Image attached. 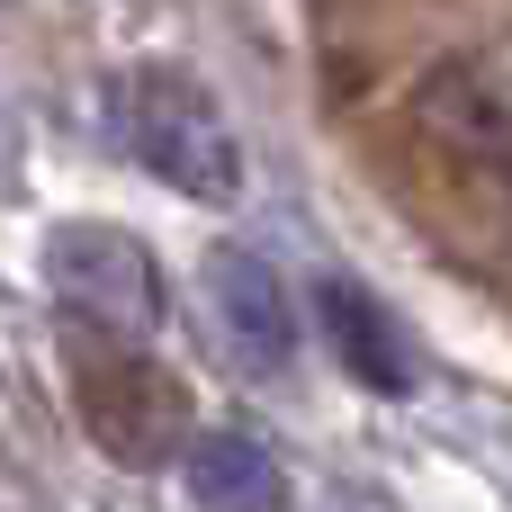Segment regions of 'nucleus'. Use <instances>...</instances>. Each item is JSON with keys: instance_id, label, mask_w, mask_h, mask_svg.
I'll list each match as a JSON object with an SVG mask.
<instances>
[{"instance_id": "obj_1", "label": "nucleus", "mask_w": 512, "mask_h": 512, "mask_svg": "<svg viewBox=\"0 0 512 512\" xmlns=\"http://www.w3.org/2000/svg\"><path fill=\"white\" fill-rule=\"evenodd\" d=\"M108 126H117V144L153 171V180H171V189H189V198H234L243 189V144H234V117L216 108V90L198 81V72H180V63H126L117 81H108Z\"/></svg>"}, {"instance_id": "obj_2", "label": "nucleus", "mask_w": 512, "mask_h": 512, "mask_svg": "<svg viewBox=\"0 0 512 512\" xmlns=\"http://www.w3.org/2000/svg\"><path fill=\"white\" fill-rule=\"evenodd\" d=\"M45 279H54V297H63L90 333H108V342H126V351H144V342L162 333V315H171L162 261H153L135 234H117V225H54Z\"/></svg>"}, {"instance_id": "obj_3", "label": "nucleus", "mask_w": 512, "mask_h": 512, "mask_svg": "<svg viewBox=\"0 0 512 512\" xmlns=\"http://www.w3.org/2000/svg\"><path fill=\"white\" fill-rule=\"evenodd\" d=\"M72 387H81V423H90V441H99L108 459H126V468H171V459H180L189 396H180L171 369H153L144 351L117 342L108 360H81Z\"/></svg>"}, {"instance_id": "obj_4", "label": "nucleus", "mask_w": 512, "mask_h": 512, "mask_svg": "<svg viewBox=\"0 0 512 512\" xmlns=\"http://www.w3.org/2000/svg\"><path fill=\"white\" fill-rule=\"evenodd\" d=\"M198 288H207V315H216V333H225V351H234L243 369L279 378V369L297 360V333H306V324H297V297H288V279L270 270V252L225 243V252H207Z\"/></svg>"}, {"instance_id": "obj_5", "label": "nucleus", "mask_w": 512, "mask_h": 512, "mask_svg": "<svg viewBox=\"0 0 512 512\" xmlns=\"http://www.w3.org/2000/svg\"><path fill=\"white\" fill-rule=\"evenodd\" d=\"M414 117L432 144H450L459 162H512V63L504 54H450L423 90H414Z\"/></svg>"}, {"instance_id": "obj_6", "label": "nucleus", "mask_w": 512, "mask_h": 512, "mask_svg": "<svg viewBox=\"0 0 512 512\" xmlns=\"http://www.w3.org/2000/svg\"><path fill=\"white\" fill-rule=\"evenodd\" d=\"M324 342H333V360L369 387V396H414V351H405V333H396V315L360 288V279H324Z\"/></svg>"}, {"instance_id": "obj_7", "label": "nucleus", "mask_w": 512, "mask_h": 512, "mask_svg": "<svg viewBox=\"0 0 512 512\" xmlns=\"http://www.w3.org/2000/svg\"><path fill=\"white\" fill-rule=\"evenodd\" d=\"M180 477H189L198 512H279L288 504V477H279L270 441H252V432H198L180 450Z\"/></svg>"}, {"instance_id": "obj_8", "label": "nucleus", "mask_w": 512, "mask_h": 512, "mask_svg": "<svg viewBox=\"0 0 512 512\" xmlns=\"http://www.w3.org/2000/svg\"><path fill=\"white\" fill-rule=\"evenodd\" d=\"M504 171H512V162H504ZM504 189H512V180H504Z\"/></svg>"}]
</instances>
